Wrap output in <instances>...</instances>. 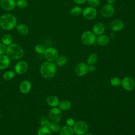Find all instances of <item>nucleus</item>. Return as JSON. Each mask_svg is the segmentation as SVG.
Here are the masks:
<instances>
[{"mask_svg": "<svg viewBox=\"0 0 135 135\" xmlns=\"http://www.w3.org/2000/svg\"><path fill=\"white\" fill-rule=\"evenodd\" d=\"M41 75L45 79H50L54 76L56 72V66L53 62L46 61L43 62L40 69Z\"/></svg>", "mask_w": 135, "mask_h": 135, "instance_id": "obj_1", "label": "nucleus"}, {"mask_svg": "<svg viewBox=\"0 0 135 135\" xmlns=\"http://www.w3.org/2000/svg\"><path fill=\"white\" fill-rule=\"evenodd\" d=\"M17 23V18L12 14H4L0 17V25L3 30H11L16 26Z\"/></svg>", "mask_w": 135, "mask_h": 135, "instance_id": "obj_2", "label": "nucleus"}, {"mask_svg": "<svg viewBox=\"0 0 135 135\" xmlns=\"http://www.w3.org/2000/svg\"><path fill=\"white\" fill-rule=\"evenodd\" d=\"M6 54L9 59L18 60L23 56L24 51L20 45L16 43H12L6 47Z\"/></svg>", "mask_w": 135, "mask_h": 135, "instance_id": "obj_3", "label": "nucleus"}, {"mask_svg": "<svg viewBox=\"0 0 135 135\" xmlns=\"http://www.w3.org/2000/svg\"><path fill=\"white\" fill-rule=\"evenodd\" d=\"M81 40L84 44L86 45H92L95 42L96 36L92 31H86L82 34Z\"/></svg>", "mask_w": 135, "mask_h": 135, "instance_id": "obj_4", "label": "nucleus"}, {"mask_svg": "<svg viewBox=\"0 0 135 135\" xmlns=\"http://www.w3.org/2000/svg\"><path fill=\"white\" fill-rule=\"evenodd\" d=\"M88 124L83 121L76 122L73 126V131L77 135H83L88 131Z\"/></svg>", "mask_w": 135, "mask_h": 135, "instance_id": "obj_5", "label": "nucleus"}, {"mask_svg": "<svg viewBox=\"0 0 135 135\" xmlns=\"http://www.w3.org/2000/svg\"><path fill=\"white\" fill-rule=\"evenodd\" d=\"M82 14L83 17L87 20H93L95 18L97 15V11L94 7L88 6L82 9Z\"/></svg>", "mask_w": 135, "mask_h": 135, "instance_id": "obj_6", "label": "nucleus"}, {"mask_svg": "<svg viewBox=\"0 0 135 135\" xmlns=\"http://www.w3.org/2000/svg\"><path fill=\"white\" fill-rule=\"evenodd\" d=\"M45 58L50 62L55 61L59 56V53L57 50L54 47H49L46 49L44 53Z\"/></svg>", "mask_w": 135, "mask_h": 135, "instance_id": "obj_7", "label": "nucleus"}, {"mask_svg": "<svg viewBox=\"0 0 135 135\" xmlns=\"http://www.w3.org/2000/svg\"><path fill=\"white\" fill-rule=\"evenodd\" d=\"M62 115L61 110L56 107L52 108L49 113V116L50 120L54 122H59L62 118Z\"/></svg>", "mask_w": 135, "mask_h": 135, "instance_id": "obj_8", "label": "nucleus"}, {"mask_svg": "<svg viewBox=\"0 0 135 135\" xmlns=\"http://www.w3.org/2000/svg\"><path fill=\"white\" fill-rule=\"evenodd\" d=\"M122 87L127 91H132L135 86V82L132 78L130 76H126L121 81Z\"/></svg>", "mask_w": 135, "mask_h": 135, "instance_id": "obj_9", "label": "nucleus"}, {"mask_svg": "<svg viewBox=\"0 0 135 135\" xmlns=\"http://www.w3.org/2000/svg\"><path fill=\"white\" fill-rule=\"evenodd\" d=\"M28 69V64L24 61H18L14 66L15 73L21 75L25 73Z\"/></svg>", "mask_w": 135, "mask_h": 135, "instance_id": "obj_10", "label": "nucleus"}, {"mask_svg": "<svg viewBox=\"0 0 135 135\" xmlns=\"http://www.w3.org/2000/svg\"><path fill=\"white\" fill-rule=\"evenodd\" d=\"M89 71V66L85 63L81 62L78 64L75 69V74L79 76H83Z\"/></svg>", "mask_w": 135, "mask_h": 135, "instance_id": "obj_11", "label": "nucleus"}, {"mask_svg": "<svg viewBox=\"0 0 135 135\" xmlns=\"http://www.w3.org/2000/svg\"><path fill=\"white\" fill-rule=\"evenodd\" d=\"M0 5L1 7L6 11L13 10L16 6L15 0H1Z\"/></svg>", "mask_w": 135, "mask_h": 135, "instance_id": "obj_12", "label": "nucleus"}, {"mask_svg": "<svg viewBox=\"0 0 135 135\" xmlns=\"http://www.w3.org/2000/svg\"><path fill=\"white\" fill-rule=\"evenodd\" d=\"M114 13V8L112 5L105 4L101 9V15L105 18L110 17Z\"/></svg>", "mask_w": 135, "mask_h": 135, "instance_id": "obj_13", "label": "nucleus"}, {"mask_svg": "<svg viewBox=\"0 0 135 135\" xmlns=\"http://www.w3.org/2000/svg\"><path fill=\"white\" fill-rule=\"evenodd\" d=\"M123 27L124 23L120 20H114L110 23V28L113 32L120 31L122 30Z\"/></svg>", "mask_w": 135, "mask_h": 135, "instance_id": "obj_14", "label": "nucleus"}, {"mask_svg": "<svg viewBox=\"0 0 135 135\" xmlns=\"http://www.w3.org/2000/svg\"><path fill=\"white\" fill-rule=\"evenodd\" d=\"M32 88V84L28 80L23 81L20 85V91L23 94H26L28 93Z\"/></svg>", "mask_w": 135, "mask_h": 135, "instance_id": "obj_15", "label": "nucleus"}, {"mask_svg": "<svg viewBox=\"0 0 135 135\" xmlns=\"http://www.w3.org/2000/svg\"><path fill=\"white\" fill-rule=\"evenodd\" d=\"M105 31L104 25L101 23L98 22L95 23L92 27V32L95 34V35H100L103 34Z\"/></svg>", "mask_w": 135, "mask_h": 135, "instance_id": "obj_16", "label": "nucleus"}, {"mask_svg": "<svg viewBox=\"0 0 135 135\" xmlns=\"http://www.w3.org/2000/svg\"><path fill=\"white\" fill-rule=\"evenodd\" d=\"M10 64V59L6 54L0 55V69L4 70L7 68Z\"/></svg>", "mask_w": 135, "mask_h": 135, "instance_id": "obj_17", "label": "nucleus"}, {"mask_svg": "<svg viewBox=\"0 0 135 135\" xmlns=\"http://www.w3.org/2000/svg\"><path fill=\"white\" fill-rule=\"evenodd\" d=\"M95 42L99 45L104 46L109 44L110 42V39L107 35L104 34H101L98 35V37H96Z\"/></svg>", "mask_w": 135, "mask_h": 135, "instance_id": "obj_18", "label": "nucleus"}, {"mask_svg": "<svg viewBox=\"0 0 135 135\" xmlns=\"http://www.w3.org/2000/svg\"><path fill=\"white\" fill-rule=\"evenodd\" d=\"M46 102L47 104L51 107H56L60 103L59 98L53 95H50L46 98Z\"/></svg>", "mask_w": 135, "mask_h": 135, "instance_id": "obj_19", "label": "nucleus"}, {"mask_svg": "<svg viewBox=\"0 0 135 135\" xmlns=\"http://www.w3.org/2000/svg\"><path fill=\"white\" fill-rule=\"evenodd\" d=\"M16 28L18 33L21 35H26L29 32L28 27L24 24H19L16 25Z\"/></svg>", "mask_w": 135, "mask_h": 135, "instance_id": "obj_20", "label": "nucleus"}, {"mask_svg": "<svg viewBox=\"0 0 135 135\" xmlns=\"http://www.w3.org/2000/svg\"><path fill=\"white\" fill-rule=\"evenodd\" d=\"M1 41L3 44H4L5 46H7L11 44L13 42V37L11 35L9 34L6 33L3 35L1 38Z\"/></svg>", "mask_w": 135, "mask_h": 135, "instance_id": "obj_21", "label": "nucleus"}, {"mask_svg": "<svg viewBox=\"0 0 135 135\" xmlns=\"http://www.w3.org/2000/svg\"><path fill=\"white\" fill-rule=\"evenodd\" d=\"M73 129L68 126L62 127L60 130V135H73Z\"/></svg>", "mask_w": 135, "mask_h": 135, "instance_id": "obj_22", "label": "nucleus"}, {"mask_svg": "<svg viewBox=\"0 0 135 135\" xmlns=\"http://www.w3.org/2000/svg\"><path fill=\"white\" fill-rule=\"evenodd\" d=\"M71 107V102L68 100H63L59 104V108L60 110L66 111L70 109Z\"/></svg>", "mask_w": 135, "mask_h": 135, "instance_id": "obj_23", "label": "nucleus"}, {"mask_svg": "<svg viewBox=\"0 0 135 135\" xmlns=\"http://www.w3.org/2000/svg\"><path fill=\"white\" fill-rule=\"evenodd\" d=\"M37 135H52V131L49 127L41 126L38 129Z\"/></svg>", "mask_w": 135, "mask_h": 135, "instance_id": "obj_24", "label": "nucleus"}, {"mask_svg": "<svg viewBox=\"0 0 135 135\" xmlns=\"http://www.w3.org/2000/svg\"><path fill=\"white\" fill-rule=\"evenodd\" d=\"M82 8L79 6H75L71 8L70 9V14L74 17L79 16L81 14H82Z\"/></svg>", "mask_w": 135, "mask_h": 135, "instance_id": "obj_25", "label": "nucleus"}, {"mask_svg": "<svg viewBox=\"0 0 135 135\" xmlns=\"http://www.w3.org/2000/svg\"><path fill=\"white\" fill-rule=\"evenodd\" d=\"M56 64L59 66H62L64 65L67 62V57L64 55H60L57 57L55 60Z\"/></svg>", "mask_w": 135, "mask_h": 135, "instance_id": "obj_26", "label": "nucleus"}, {"mask_svg": "<svg viewBox=\"0 0 135 135\" xmlns=\"http://www.w3.org/2000/svg\"><path fill=\"white\" fill-rule=\"evenodd\" d=\"M98 60V56L95 53L90 54L87 59V63L89 65H92L96 63Z\"/></svg>", "mask_w": 135, "mask_h": 135, "instance_id": "obj_27", "label": "nucleus"}, {"mask_svg": "<svg viewBox=\"0 0 135 135\" xmlns=\"http://www.w3.org/2000/svg\"><path fill=\"white\" fill-rule=\"evenodd\" d=\"M15 71H12V70H9L6 71L3 75V77L4 79L6 80H10L12 79H13L15 75Z\"/></svg>", "mask_w": 135, "mask_h": 135, "instance_id": "obj_28", "label": "nucleus"}, {"mask_svg": "<svg viewBox=\"0 0 135 135\" xmlns=\"http://www.w3.org/2000/svg\"><path fill=\"white\" fill-rule=\"evenodd\" d=\"M49 128L51 130V131H53L54 132H57L60 131L61 128L59 124L57 123V122H51L50 124L49 125Z\"/></svg>", "mask_w": 135, "mask_h": 135, "instance_id": "obj_29", "label": "nucleus"}, {"mask_svg": "<svg viewBox=\"0 0 135 135\" xmlns=\"http://www.w3.org/2000/svg\"><path fill=\"white\" fill-rule=\"evenodd\" d=\"M16 5L20 8L23 9L28 6V2L26 0H17Z\"/></svg>", "mask_w": 135, "mask_h": 135, "instance_id": "obj_30", "label": "nucleus"}, {"mask_svg": "<svg viewBox=\"0 0 135 135\" xmlns=\"http://www.w3.org/2000/svg\"><path fill=\"white\" fill-rule=\"evenodd\" d=\"M45 50H46L45 47L42 44H38L35 46V51L38 54H44Z\"/></svg>", "mask_w": 135, "mask_h": 135, "instance_id": "obj_31", "label": "nucleus"}, {"mask_svg": "<svg viewBox=\"0 0 135 135\" xmlns=\"http://www.w3.org/2000/svg\"><path fill=\"white\" fill-rule=\"evenodd\" d=\"M110 84L113 86H118L121 84V80L118 77H114L110 80Z\"/></svg>", "mask_w": 135, "mask_h": 135, "instance_id": "obj_32", "label": "nucleus"}, {"mask_svg": "<svg viewBox=\"0 0 135 135\" xmlns=\"http://www.w3.org/2000/svg\"><path fill=\"white\" fill-rule=\"evenodd\" d=\"M87 2L90 6L92 7H97L100 4L99 0H87Z\"/></svg>", "mask_w": 135, "mask_h": 135, "instance_id": "obj_33", "label": "nucleus"}, {"mask_svg": "<svg viewBox=\"0 0 135 135\" xmlns=\"http://www.w3.org/2000/svg\"><path fill=\"white\" fill-rule=\"evenodd\" d=\"M50 122H51L46 117H42L40 120V124L41 126H43V127H49L50 124Z\"/></svg>", "mask_w": 135, "mask_h": 135, "instance_id": "obj_34", "label": "nucleus"}, {"mask_svg": "<svg viewBox=\"0 0 135 135\" xmlns=\"http://www.w3.org/2000/svg\"><path fill=\"white\" fill-rule=\"evenodd\" d=\"M6 46H5L2 42H0V55L4 54L6 53Z\"/></svg>", "mask_w": 135, "mask_h": 135, "instance_id": "obj_35", "label": "nucleus"}, {"mask_svg": "<svg viewBox=\"0 0 135 135\" xmlns=\"http://www.w3.org/2000/svg\"><path fill=\"white\" fill-rule=\"evenodd\" d=\"M66 124L68 126H70V127H72L75 124V121H74V120L72 118H69L66 119Z\"/></svg>", "mask_w": 135, "mask_h": 135, "instance_id": "obj_36", "label": "nucleus"}, {"mask_svg": "<svg viewBox=\"0 0 135 135\" xmlns=\"http://www.w3.org/2000/svg\"><path fill=\"white\" fill-rule=\"evenodd\" d=\"M74 3L78 4H82L87 1V0H73Z\"/></svg>", "mask_w": 135, "mask_h": 135, "instance_id": "obj_37", "label": "nucleus"}, {"mask_svg": "<svg viewBox=\"0 0 135 135\" xmlns=\"http://www.w3.org/2000/svg\"><path fill=\"white\" fill-rule=\"evenodd\" d=\"M95 70V67L94 66L92 65H90L89 66V71L90 72H94Z\"/></svg>", "mask_w": 135, "mask_h": 135, "instance_id": "obj_38", "label": "nucleus"}, {"mask_svg": "<svg viewBox=\"0 0 135 135\" xmlns=\"http://www.w3.org/2000/svg\"><path fill=\"white\" fill-rule=\"evenodd\" d=\"M107 4H110V5H112L113 4H114L115 2V0H106Z\"/></svg>", "mask_w": 135, "mask_h": 135, "instance_id": "obj_39", "label": "nucleus"}, {"mask_svg": "<svg viewBox=\"0 0 135 135\" xmlns=\"http://www.w3.org/2000/svg\"><path fill=\"white\" fill-rule=\"evenodd\" d=\"M84 135H93L92 134H91V133H86V134H85Z\"/></svg>", "mask_w": 135, "mask_h": 135, "instance_id": "obj_40", "label": "nucleus"}, {"mask_svg": "<svg viewBox=\"0 0 135 135\" xmlns=\"http://www.w3.org/2000/svg\"><path fill=\"white\" fill-rule=\"evenodd\" d=\"M0 117H1V114H0Z\"/></svg>", "mask_w": 135, "mask_h": 135, "instance_id": "obj_41", "label": "nucleus"}]
</instances>
